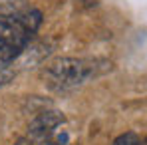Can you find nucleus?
<instances>
[{"mask_svg": "<svg viewBox=\"0 0 147 145\" xmlns=\"http://www.w3.org/2000/svg\"><path fill=\"white\" fill-rule=\"evenodd\" d=\"M113 145H141V141L137 139L135 133H123L113 141Z\"/></svg>", "mask_w": 147, "mask_h": 145, "instance_id": "4", "label": "nucleus"}, {"mask_svg": "<svg viewBox=\"0 0 147 145\" xmlns=\"http://www.w3.org/2000/svg\"><path fill=\"white\" fill-rule=\"evenodd\" d=\"M12 78H14V72H12L8 66L0 64V88H2V86H6V84H8Z\"/></svg>", "mask_w": 147, "mask_h": 145, "instance_id": "5", "label": "nucleus"}, {"mask_svg": "<svg viewBox=\"0 0 147 145\" xmlns=\"http://www.w3.org/2000/svg\"><path fill=\"white\" fill-rule=\"evenodd\" d=\"M42 24L40 10L18 0L0 4V64L20 58Z\"/></svg>", "mask_w": 147, "mask_h": 145, "instance_id": "1", "label": "nucleus"}, {"mask_svg": "<svg viewBox=\"0 0 147 145\" xmlns=\"http://www.w3.org/2000/svg\"><path fill=\"white\" fill-rule=\"evenodd\" d=\"M98 62L78 60V58H58L44 70L46 86L54 92H70L96 76L99 66Z\"/></svg>", "mask_w": 147, "mask_h": 145, "instance_id": "2", "label": "nucleus"}, {"mask_svg": "<svg viewBox=\"0 0 147 145\" xmlns=\"http://www.w3.org/2000/svg\"><path fill=\"white\" fill-rule=\"evenodd\" d=\"M16 145H28V143H26V141H18Z\"/></svg>", "mask_w": 147, "mask_h": 145, "instance_id": "6", "label": "nucleus"}, {"mask_svg": "<svg viewBox=\"0 0 147 145\" xmlns=\"http://www.w3.org/2000/svg\"><path fill=\"white\" fill-rule=\"evenodd\" d=\"M64 123V115L56 109H44L38 111V115L30 121V135L36 139L52 137V133L58 129V125Z\"/></svg>", "mask_w": 147, "mask_h": 145, "instance_id": "3", "label": "nucleus"}]
</instances>
